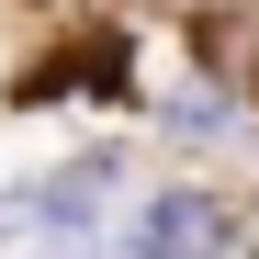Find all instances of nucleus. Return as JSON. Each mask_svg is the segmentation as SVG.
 Listing matches in <instances>:
<instances>
[{
	"label": "nucleus",
	"mask_w": 259,
	"mask_h": 259,
	"mask_svg": "<svg viewBox=\"0 0 259 259\" xmlns=\"http://www.w3.org/2000/svg\"><path fill=\"white\" fill-rule=\"evenodd\" d=\"M214 248H226V214L203 192H158L136 214V259H214Z\"/></svg>",
	"instance_id": "obj_1"
}]
</instances>
